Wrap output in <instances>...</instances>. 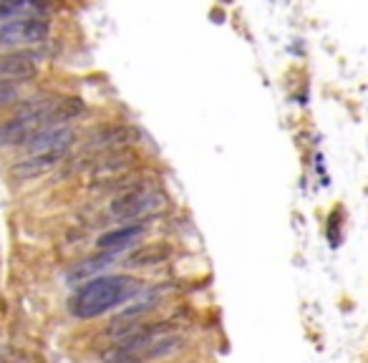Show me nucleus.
<instances>
[{"mask_svg":"<svg viewBox=\"0 0 368 363\" xmlns=\"http://www.w3.org/2000/svg\"><path fill=\"white\" fill-rule=\"evenodd\" d=\"M139 291V283L132 277L121 275H96L91 280L79 285V291L73 293L68 300V311L71 316L89 320V318H99L104 313L114 311L116 305L126 303L134 293Z\"/></svg>","mask_w":368,"mask_h":363,"instance_id":"1","label":"nucleus"},{"mask_svg":"<svg viewBox=\"0 0 368 363\" xmlns=\"http://www.w3.org/2000/svg\"><path fill=\"white\" fill-rule=\"evenodd\" d=\"M51 33L48 15H15L0 23V46L6 48H28L38 46Z\"/></svg>","mask_w":368,"mask_h":363,"instance_id":"2","label":"nucleus"},{"mask_svg":"<svg viewBox=\"0 0 368 363\" xmlns=\"http://www.w3.org/2000/svg\"><path fill=\"white\" fill-rule=\"evenodd\" d=\"M162 205V194L157 190H149V187H137V190H129L124 194H118L112 202V215L116 219H139L154 212Z\"/></svg>","mask_w":368,"mask_h":363,"instance_id":"3","label":"nucleus"},{"mask_svg":"<svg viewBox=\"0 0 368 363\" xmlns=\"http://www.w3.org/2000/svg\"><path fill=\"white\" fill-rule=\"evenodd\" d=\"M38 76V61L33 53L13 48L8 53H0V81H13V84H26Z\"/></svg>","mask_w":368,"mask_h":363,"instance_id":"4","label":"nucleus"},{"mask_svg":"<svg viewBox=\"0 0 368 363\" xmlns=\"http://www.w3.org/2000/svg\"><path fill=\"white\" fill-rule=\"evenodd\" d=\"M76 141V132L71 126L66 124H59V126H46L36 132L33 137L26 141V149L28 154L33 152H68Z\"/></svg>","mask_w":368,"mask_h":363,"instance_id":"5","label":"nucleus"},{"mask_svg":"<svg viewBox=\"0 0 368 363\" xmlns=\"http://www.w3.org/2000/svg\"><path fill=\"white\" fill-rule=\"evenodd\" d=\"M66 154L68 152H33L31 157L15 162L10 174H13V179H18V182L43 177V174H48L51 169H56V167L66 159Z\"/></svg>","mask_w":368,"mask_h":363,"instance_id":"6","label":"nucleus"},{"mask_svg":"<svg viewBox=\"0 0 368 363\" xmlns=\"http://www.w3.org/2000/svg\"><path fill=\"white\" fill-rule=\"evenodd\" d=\"M118 260L116 250H104L101 255H93V258H86L81 263H76L71 270L66 272V283L68 285H81L86 280H91L96 275H104L109 268H114Z\"/></svg>","mask_w":368,"mask_h":363,"instance_id":"7","label":"nucleus"},{"mask_svg":"<svg viewBox=\"0 0 368 363\" xmlns=\"http://www.w3.org/2000/svg\"><path fill=\"white\" fill-rule=\"evenodd\" d=\"M141 235H144V222H124L116 230L99 235L96 245H99V250H124V247L137 242Z\"/></svg>","mask_w":368,"mask_h":363,"instance_id":"8","label":"nucleus"},{"mask_svg":"<svg viewBox=\"0 0 368 363\" xmlns=\"http://www.w3.org/2000/svg\"><path fill=\"white\" fill-rule=\"evenodd\" d=\"M134 139H137V132H134L132 126H106L101 132H96L89 141L91 149H121V146L132 144Z\"/></svg>","mask_w":368,"mask_h":363,"instance_id":"9","label":"nucleus"},{"mask_svg":"<svg viewBox=\"0 0 368 363\" xmlns=\"http://www.w3.org/2000/svg\"><path fill=\"white\" fill-rule=\"evenodd\" d=\"M51 0H0V23L15 15H48Z\"/></svg>","mask_w":368,"mask_h":363,"instance_id":"10","label":"nucleus"},{"mask_svg":"<svg viewBox=\"0 0 368 363\" xmlns=\"http://www.w3.org/2000/svg\"><path fill=\"white\" fill-rule=\"evenodd\" d=\"M169 258V247L167 245H149L144 250H137L126 258L129 268H149V265H159Z\"/></svg>","mask_w":368,"mask_h":363,"instance_id":"11","label":"nucleus"},{"mask_svg":"<svg viewBox=\"0 0 368 363\" xmlns=\"http://www.w3.org/2000/svg\"><path fill=\"white\" fill-rule=\"evenodd\" d=\"M325 238L333 247L341 245V210H333L328 215V222H325Z\"/></svg>","mask_w":368,"mask_h":363,"instance_id":"12","label":"nucleus"},{"mask_svg":"<svg viewBox=\"0 0 368 363\" xmlns=\"http://www.w3.org/2000/svg\"><path fill=\"white\" fill-rule=\"evenodd\" d=\"M18 96H20L18 84H13V81H0V109L18 101Z\"/></svg>","mask_w":368,"mask_h":363,"instance_id":"13","label":"nucleus"}]
</instances>
